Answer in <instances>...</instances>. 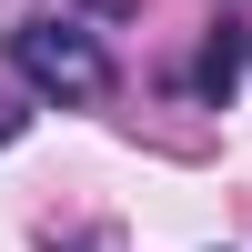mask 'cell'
Segmentation results:
<instances>
[{"instance_id": "obj_1", "label": "cell", "mask_w": 252, "mask_h": 252, "mask_svg": "<svg viewBox=\"0 0 252 252\" xmlns=\"http://www.w3.org/2000/svg\"><path fill=\"white\" fill-rule=\"evenodd\" d=\"M10 71L31 81L40 101H101L111 91V51H101V31H81V20H20L10 31Z\"/></svg>"}, {"instance_id": "obj_2", "label": "cell", "mask_w": 252, "mask_h": 252, "mask_svg": "<svg viewBox=\"0 0 252 252\" xmlns=\"http://www.w3.org/2000/svg\"><path fill=\"white\" fill-rule=\"evenodd\" d=\"M242 61H252V31H242V20H222V31L202 40V61H192V91L212 101V111L232 101V81H242Z\"/></svg>"}, {"instance_id": "obj_3", "label": "cell", "mask_w": 252, "mask_h": 252, "mask_svg": "<svg viewBox=\"0 0 252 252\" xmlns=\"http://www.w3.org/2000/svg\"><path fill=\"white\" fill-rule=\"evenodd\" d=\"M10 131H20V111H0V141H10Z\"/></svg>"}]
</instances>
